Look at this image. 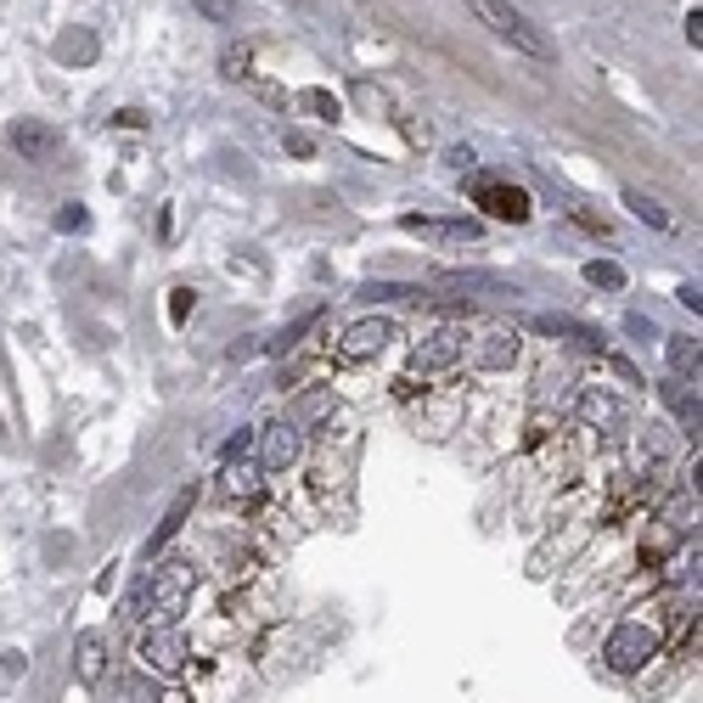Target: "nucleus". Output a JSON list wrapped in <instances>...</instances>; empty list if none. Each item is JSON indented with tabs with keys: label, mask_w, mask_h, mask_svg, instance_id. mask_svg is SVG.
Segmentation results:
<instances>
[{
	"label": "nucleus",
	"mask_w": 703,
	"mask_h": 703,
	"mask_svg": "<svg viewBox=\"0 0 703 703\" xmlns=\"http://www.w3.org/2000/svg\"><path fill=\"white\" fill-rule=\"evenodd\" d=\"M534 332H546V338H563V344H575V349H602V332L596 326H585V321H568V316H534L529 321Z\"/></svg>",
	"instance_id": "12"
},
{
	"label": "nucleus",
	"mask_w": 703,
	"mask_h": 703,
	"mask_svg": "<svg viewBox=\"0 0 703 703\" xmlns=\"http://www.w3.org/2000/svg\"><path fill=\"white\" fill-rule=\"evenodd\" d=\"M467 12H473L490 35L501 40V46H513L518 57H534V62H552V40L534 28L513 0H467Z\"/></svg>",
	"instance_id": "1"
},
{
	"label": "nucleus",
	"mask_w": 703,
	"mask_h": 703,
	"mask_svg": "<svg viewBox=\"0 0 703 703\" xmlns=\"http://www.w3.org/2000/svg\"><path fill=\"white\" fill-rule=\"evenodd\" d=\"M676 298H681V305H687V310H692V316H698V305H703V293H698V282H687V287H681V293H676Z\"/></svg>",
	"instance_id": "26"
},
{
	"label": "nucleus",
	"mask_w": 703,
	"mask_h": 703,
	"mask_svg": "<svg viewBox=\"0 0 703 703\" xmlns=\"http://www.w3.org/2000/svg\"><path fill=\"white\" fill-rule=\"evenodd\" d=\"M136 658L152 669V676H181L186 658H192V648H186V630H175V625H152V630L141 636Z\"/></svg>",
	"instance_id": "4"
},
{
	"label": "nucleus",
	"mask_w": 703,
	"mask_h": 703,
	"mask_svg": "<svg viewBox=\"0 0 703 703\" xmlns=\"http://www.w3.org/2000/svg\"><path fill=\"white\" fill-rule=\"evenodd\" d=\"M74 676H79L85 687H102V676H108V642H102L96 630L79 636V648H74Z\"/></svg>",
	"instance_id": "13"
},
{
	"label": "nucleus",
	"mask_w": 703,
	"mask_h": 703,
	"mask_svg": "<svg viewBox=\"0 0 703 703\" xmlns=\"http://www.w3.org/2000/svg\"><path fill=\"white\" fill-rule=\"evenodd\" d=\"M580 422H585L591 433H619V428H625V399L608 394V388H585V394H580Z\"/></svg>",
	"instance_id": "10"
},
{
	"label": "nucleus",
	"mask_w": 703,
	"mask_h": 703,
	"mask_svg": "<svg viewBox=\"0 0 703 703\" xmlns=\"http://www.w3.org/2000/svg\"><path fill=\"white\" fill-rule=\"evenodd\" d=\"M7 141H12V152H17L23 163H51V158L62 152V130L46 124V119H12Z\"/></svg>",
	"instance_id": "6"
},
{
	"label": "nucleus",
	"mask_w": 703,
	"mask_h": 703,
	"mask_svg": "<svg viewBox=\"0 0 703 703\" xmlns=\"http://www.w3.org/2000/svg\"><path fill=\"white\" fill-rule=\"evenodd\" d=\"M57 231H85V209H79V203H69V209L57 214Z\"/></svg>",
	"instance_id": "23"
},
{
	"label": "nucleus",
	"mask_w": 703,
	"mask_h": 703,
	"mask_svg": "<svg viewBox=\"0 0 703 703\" xmlns=\"http://www.w3.org/2000/svg\"><path fill=\"white\" fill-rule=\"evenodd\" d=\"M0 669H7V676H23V669H28V658H23L17 648H7V653H0Z\"/></svg>",
	"instance_id": "24"
},
{
	"label": "nucleus",
	"mask_w": 703,
	"mask_h": 703,
	"mask_svg": "<svg viewBox=\"0 0 703 703\" xmlns=\"http://www.w3.org/2000/svg\"><path fill=\"white\" fill-rule=\"evenodd\" d=\"M473 203H479L484 214H495V220H513V225H523V220L534 214L529 192H523V186H513V181H495V175L473 181Z\"/></svg>",
	"instance_id": "5"
},
{
	"label": "nucleus",
	"mask_w": 703,
	"mask_h": 703,
	"mask_svg": "<svg viewBox=\"0 0 703 703\" xmlns=\"http://www.w3.org/2000/svg\"><path fill=\"white\" fill-rule=\"evenodd\" d=\"M653 653H658V630L648 619H625L608 642H602V664H608L614 676H636V669H648Z\"/></svg>",
	"instance_id": "3"
},
{
	"label": "nucleus",
	"mask_w": 703,
	"mask_h": 703,
	"mask_svg": "<svg viewBox=\"0 0 703 703\" xmlns=\"http://www.w3.org/2000/svg\"><path fill=\"white\" fill-rule=\"evenodd\" d=\"M388 344H394V321H383V316H366V321H355V326L344 332V338H338V360H344V366L378 360Z\"/></svg>",
	"instance_id": "7"
},
{
	"label": "nucleus",
	"mask_w": 703,
	"mask_h": 703,
	"mask_svg": "<svg viewBox=\"0 0 703 703\" xmlns=\"http://www.w3.org/2000/svg\"><path fill=\"white\" fill-rule=\"evenodd\" d=\"M298 451H305V433H298V422H271L259 433V467H293Z\"/></svg>",
	"instance_id": "9"
},
{
	"label": "nucleus",
	"mask_w": 703,
	"mask_h": 703,
	"mask_svg": "<svg viewBox=\"0 0 703 703\" xmlns=\"http://www.w3.org/2000/svg\"><path fill=\"white\" fill-rule=\"evenodd\" d=\"M197 12L214 17V23H237V7H231V0H197Z\"/></svg>",
	"instance_id": "21"
},
{
	"label": "nucleus",
	"mask_w": 703,
	"mask_h": 703,
	"mask_svg": "<svg viewBox=\"0 0 703 703\" xmlns=\"http://www.w3.org/2000/svg\"><path fill=\"white\" fill-rule=\"evenodd\" d=\"M687 40H692V51L703 46V12H698V7L687 12Z\"/></svg>",
	"instance_id": "25"
},
{
	"label": "nucleus",
	"mask_w": 703,
	"mask_h": 703,
	"mask_svg": "<svg viewBox=\"0 0 703 703\" xmlns=\"http://www.w3.org/2000/svg\"><path fill=\"white\" fill-rule=\"evenodd\" d=\"M518 355V338H490V349H484V366H507Z\"/></svg>",
	"instance_id": "20"
},
{
	"label": "nucleus",
	"mask_w": 703,
	"mask_h": 703,
	"mask_svg": "<svg viewBox=\"0 0 703 703\" xmlns=\"http://www.w3.org/2000/svg\"><path fill=\"white\" fill-rule=\"evenodd\" d=\"M360 298H422V287H394V282H383V287H366Z\"/></svg>",
	"instance_id": "22"
},
{
	"label": "nucleus",
	"mask_w": 703,
	"mask_h": 703,
	"mask_svg": "<svg viewBox=\"0 0 703 703\" xmlns=\"http://www.w3.org/2000/svg\"><path fill=\"white\" fill-rule=\"evenodd\" d=\"M259 473H264V467L259 461H237V456H225V495L231 501H259Z\"/></svg>",
	"instance_id": "14"
},
{
	"label": "nucleus",
	"mask_w": 703,
	"mask_h": 703,
	"mask_svg": "<svg viewBox=\"0 0 703 703\" xmlns=\"http://www.w3.org/2000/svg\"><path fill=\"white\" fill-rule=\"evenodd\" d=\"M411 237H433V243H479V220H428V214H406L399 220Z\"/></svg>",
	"instance_id": "11"
},
{
	"label": "nucleus",
	"mask_w": 703,
	"mask_h": 703,
	"mask_svg": "<svg viewBox=\"0 0 703 703\" xmlns=\"http://www.w3.org/2000/svg\"><path fill=\"white\" fill-rule=\"evenodd\" d=\"M192 507H197V490H181V495H175V507H170V518H163V523H158V534H152V541H147V557H152V552H163V546L175 541V534H181V523H186V513H192Z\"/></svg>",
	"instance_id": "15"
},
{
	"label": "nucleus",
	"mask_w": 703,
	"mask_h": 703,
	"mask_svg": "<svg viewBox=\"0 0 703 703\" xmlns=\"http://www.w3.org/2000/svg\"><path fill=\"white\" fill-rule=\"evenodd\" d=\"M669 372H676L681 383L687 378L698 383V338H669Z\"/></svg>",
	"instance_id": "17"
},
{
	"label": "nucleus",
	"mask_w": 703,
	"mask_h": 703,
	"mask_svg": "<svg viewBox=\"0 0 703 703\" xmlns=\"http://www.w3.org/2000/svg\"><path fill=\"white\" fill-rule=\"evenodd\" d=\"M625 209L636 214V220H648V225H658V231H669V225H676V220H669V209L658 203V197H648V192H625Z\"/></svg>",
	"instance_id": "16"
},
{
	"label": "nucleus",
	"mask_w": 703,
	"mask_h": 703,
	"mask_svg": "<svg viewBox=\"0 0 703 703\" xmlns=\"http://www.w3.org/2000/svg\"><path fill=\"white\" fill-rule=\"evenodd\" d=\"M186 310H192V293L181 287V293H175V305H170V316H175V321H186Z\"/></svg>",
	"instance_id": "27"
},
{
	"label": "nucleus",
	"mask_w": 703,
	"mask_h": 703,
	"mask_svg": "<svg viewBox=\"0 0 703 703\" xmlns=\"http://www.w3.org/2000/svg\"><path fill=\"white\" fill-rule=\"evenodd\" d=\"M585 282L602 287V293H625V271H619L614 259H591V264H585Z\"/></svg>",
	"instance_id": "18"
},
{
	"label": "nucleus",
	"mask_w": 703,
	"mask_h": 703,
	"mask_svg": "<svg viewBox=\"0 0 703 703\" xmlns=\"http://www.w3.org/2000/svg\"><path fill=\"white\" fill-rule=\"evenodd\" d=\"M451 293H507V282H495V276H445Z\"/></svg>",
	"instance_id": "19"
},
{
	"label": "nucleus",
	"mask_w": 703,
	"mask_h": 703,
	"mask_svg": "<svg viewBox=\"0 0 703 703\" xmlns=\"http://www.w3.org/2000/svg\"><path fill=\"white\" fill-rule=\"evenodd\" d=\"M467 355V338L456 326H440V332H428V338L417 344V355H411V372L417 378H433V372H451V366Z\"/></svg>",
	"instance_id": "8"
},
{
	"label": "nucleus",
	"mask_w": 703,
	"mask_h": 703,
	"mask_svg": "<svg viewBox=\"0 0 703 703\" xmlns=\"http://www.w3.org/2000/svg\"><path fill=\"white\" fill-rule=\"evenodd\" d=\"M186 591H192V568L186 563H163V568H152V575L136 585V596L124 602V614L130 619H147V608H152L158 619H170V614H181Z\"/></svg>",
	"instance_id": "2"
}]
</instances>
